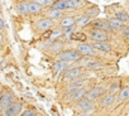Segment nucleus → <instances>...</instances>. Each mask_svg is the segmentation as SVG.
<instances>
[{
    "label": "nucleus",
    "instance_id": "obj_1",
    "mask_svg": "<svg viewBox=\"0 0 129 116\" xmlns=\"http://www.w3.org/2000/svg\"><path fill=\"white\" fill-rule=\"evenodd\" d=\"M81 53L79 50H72V49H69V50H63L58 54L59 60L61 61H66V62H75L77 60H80V55Z\"/></svg>",
    "mask_w": 129,
    "mask_h": 116
},
{
    "label": "nucleus",
    "instance_id": "obj_2",
    "mask_svg": "<svg viewBox=\"0 0 129 116\" xmlns=\"http://www.w3.org/2000/svg\"><path fill=\"white\" fill-rule=\"evenodd\" d=\"M23 105L20 102H13L4 110V116H18L22 112Z\"/></svg>",
    "mask_w": 129,
    "mask_h": 116
},
{
    "label": "nucleus",
    "instance_id": "obj_3",
    "mask_svg": "<svg viewBox=\"0 0 129 116\" xmlns=\"http://www.w3.org/2000/svg\"><path fill=\"white\" fill-rule=\"evenodd\" d=\"M90 37H91L95 42H105V40L108 39L106 32L100 30V29H92V30L90 32Z\"/></svg>",
    "mask_w": 129,
    "mask_h": 116
},
{
    "label": "nucleus",
    "instance_id": "obj_4",
    "mask_svg": "<svg viewBox=\"0 0 129 116\" xmlns=\"http://www.w3.org/2000/svg\"><path fill=\"white\" fill-rule=\"evenodd\" d=\"M52 25H53V19H49V18L41 19V20H38V22H37V24H36L37 29H38V30H41V32L49 29Z\"/></svg>",
    "mask_w": 129,
    "mask_h": 116
},
{
    "label": "nucleus",
    "instance_id": "obj_5",
    "mask_svg": "<svg viewBox=\"0 0 129 116\" xmlns=\"http://www.w3.org/2000/svg\"><path fill=\"white\" fill-rule=\"evenodd\" d=\"M13 102H14V95H13V92H7V93H4L2 97H0V105H2L4 108H7Z\"/></svg>",
    "mask_w": 129,
    "mask_h": 116
},
{
    "label": "nucleus",
    "instance_id": "obj_6",
    "mask_svg": "<svg viewBox=\"0 0 129 116\" xmlns=\"http://www.w3.org/2000/svg\"><path fill=\"white\" fill-rule=\"evenodd\" d=\"M80 76H81V68H72V70L66 72L64 78L69 81H74V80H77Z\"/></svg>",
    "mask_w": 129,
    "mask_h": 116
},
{
    "label": "nucleus",
    "instance_id": "obj_7",
    "mask_svg": "<svg viewBox=\"0 0 129 116\" xmlns=\"http://www.w3.org/2000/svg\"><path fill=\"white\" fill-rule=\"evenodd\" d=\"M52 9H58V10H64V9H69L70 4H69V0H56L53 2V4L51 5Z\"/></svg>",
    "mask_w": 129,
    "mask_h": 116
},
{
    "label": "nucleus",
    "instance_id": "obj_8",
    "mask_svg": "<svg viewBox=\"0 0 129 116\" xmlns=\"http://www.w3.org/2000/svg\"><path fill=\"white\" fill-rule=\"evenodd\" d=\"M92 27L95 29H100V30H104V32H109V30L113 29L109 25V23L108 22H104V20H96V22H94L92 23Z\"/></svg>",
    "mask_w": 129,
    "mask_h": 116
},
{
    "label": "nucleus",
    "instance_id": "obj_9",
    "mask_svg": "<svg viewBox=\"0 0 129 116\" xmlns=\"http://www.w3.org/2000/svg\"><path fill=\"white\" fill-rule=\"evenodd\" d=\"M77 50L81 54H94L95 53L92 44H80V45H77Z\"/></svg>",
    "mask_w": 129,
    "mask_h": 116
},
{
    "label": "nucleus",
    "instance_id": "obj_10",
    "mask_svg": "<svg viewBox=\"0 0 129 116\" xmlns=\"http://www.w3.org/2000/svg\"><path fill=\"white\" fill-rule=\"evenodd\" d=\"M92 107V100L90 98H81V101L77 105V108L80 111H87Z\"/></svg>",
    "mask_w": 129,
    "mask_h": 116
},
{
    "label": "nucleus",
    "instance_id": "obj_11",
    "mask_svg": "<svg viewBox=\"0 0 129 116\" xmlns=\"http://www.w3.org/2000/svg\"><path fill=\"white\" fill-rule=\"evenodd\" d=\"M105 90L101 87V86H95L90 92H89V96H87V98H90V100H95V98H98L99 96H101L103 95V92H104Z\"/></svg>",
    "mask_w": 129,
    "mask_h": 116
},
{
    "label": "nucleus",
    "instance_id": "obj_12",
    "mask_svg": "<svg viewBox=\"0 0 129 116\" xmlns=\"http://www.w3.org/2000/svg\"><path fill=\"white\" fill-rule=\"evenodd\" d=\"M86 92H87L86 88L81 87V88H79V90L71 92V93H72V95H71V100H72V101H79V100L84 98V96H86Z\"/></svg>",
    "mask_w": 129,
    "mask_h": 116
},
{
    "label": "nucleus",
    "instance_id": "obj_13",
    "mask_svg": "<svg viewBox=\"0 0 129 116\" xmlns=\"http://www.w3.org/2000/svg\"><path fill=\"white\" fill-rule=\"evenodd\" d=\"M92 45H94V48L103 50V52H110L111 50V45L109 43H105V42H95Z\"/></svg>",
    "mask_w": 129,
    "mask_h": 116
},
{
    "label": "nucleus",
    "instance_id": "obj_14",
    "mask_svg": "<svg viewBox=\"0 0 129 116\" xmlns=\"http://www.w3.org/2000/svg\"><path fill=\"white\" fill-rule=\"evenodd\" d=\"M67 65H69V62H66V61H57L56 63H54V66H53V70H54V72L56 73H61L63 70H66L67 68Z\"/></svg>",
    "mask_w": 129,
    "mask_h": 116
},
{
    "label": "nucleus",
    "instance_id": "obj_15",
    "mask_svg": "<svg viewBox=\"0 0 129 116\" xmlns=\"http://www.w3.org/2000/svg\"><path fill=\"white\" fill-rule=\"evenodd\" d=\"M108 23H109V25H110L113 29H115V30H120V29H123V28H124L123 22H121V20H119L118 18H116V19H109V20H108Z\"/></svg>",
    "mask_w": 129,
    "mask_h": 116
},
{
    "label": "nucleus",
    "instance_id": "obj_16",
    "mask_svg": "<svg viewBox=\"0 0 129 116\" xmlns=\"http://www.w3.org/2000/svg\"><path fill=\"white\" fill-rule=\"evenodd\" d=\"M75 22H76V19L74 17H64L59 22V25L62 28H66V27H70V25H75Z\"/></svg>",
    "mask_w": 129,
    "mask_h": 116
},
{
    "label": "nucleus",
    "instance_id": "obj_17",
    "mask_svg": "<svg viewBox=\"0 0 129 116\" xmlns=\"http://www.w3.org/2000/svg\"><path fill=\"white\" fill-rule=\"evenodd\" d=\"M28 10H29V13H32V14L39 13V12L42 10V5L37 4L36 2H29V3H28Z\"/></svg>",
    "mask_w": 129,
    "mask_h": 116
},
{
    "label": "nucleus",
    "instance_id": "obj_18",
    "mask_svg": "<svg viewBox=\"0 0 129 116\" xmlns=\"http://www.w3.org/2000/svg\"><path fill=\"white\" fill-rule=\"evenodd\" d=\"M63 14H62V10H58V9H52L47 13V18L49 19H58L61 18Z\"/></svg>",
    "mask_w": 129,
    "mask_h": 116
},
{
    "label": "nucleus",
    "instance_id": "obj_19",
    "mask_svg": "<svg viewBox=\"0 0 129 116\" xmlns=\"http://www.w3.org/2000/svg\"><path fill=\"white\" fill-rule=\"evenodd\" d=\"M17 10L20 13V14H28L29 10H28V3L27 2H22L17 5Z\"/></svg>",
    "mask_w": 129,
    "mask_h": 116
},
{
    "label": "nucleus",
    "instance_id": "obj_20",
    "mask_svg": "<svg viewBox=\"0 0 129 116\" xmlns=\"http://www.w3.org/2000/svg\"><path fill=\"white\" fill-rule=\"evenodd\" d=\"M90 22H91V18H90V17H87V15L80 17V18L77 19V24H79L80 27H85V25H87Z\"/></svg>",
    "mask_w": 129,
    "mask_h": 116
},
{
    "label": "nucleus",
    "instance_id": "obj_21",
    "mask_svg": "<svg viewBox=\"0 0 129 116\" xmlns=\"http://www.w3.org/2000/svg\"><path fill=\"white\" fill-rule=\"evenodd\" d=\"M114 101V96L113 95H109V96H105L103 100H101V106L106 107V106H110Z\"/></svg>",
    "mask_w": 129,
    "mask_h": 116
},
{
    "label": "nucleus",
    "instance_id": "obj_22",
    "mask_svg": "<svg viewBox=\"0 0 129 116\" xmlns=\"http://www.w3.org/2000/svg\"><path fill=\"white\" fill-rule=\"evenodd\" d=\"M85 66H86V68H89V70H95V68H100V67L103 66V63L96 62V61H90V62H87Z\"/></svg>",
    "mask_w": 129,
    "mask_h": 116
},
{
    "label": "nucleus",
    "instance_id": "obj_23",
    "mask_svg": "<svg viewBox=\"0 0 129 116\" xmlns=\"http://www.w3.org/2000/svg\"><path fill=\"white\" fill-rule=\"evenodd\" d=\"M116 18L124 23V22H128L129 20V14L125 13V12H118L116 13Z\"/></svg>",
    "mask_w": 129,
    "mask_h": 116
},
{
    "label": "nucleus",
    "instance_id": "obj_24",
    "mask_svg": "<svg viewBox=\"0 0 129 116\" xmlns=\"http://www.w3.org/2000/svg\"><path fill=\"white\" fill-rule=\"evenodd\" d=\"M69 4H70L71 9H79L80 7H82L81 0H69Z\"/></svg>",
    "mask_w": 129,
    "mask_h": 116
},
{
    "label": "nucleus",
    "instance_id": "obj_25",
    "mask_svg": "<svg viewBox=\"0 0 129 116\" xmlns=\"http://www.w3.org/2000/svg\"><path fill=\"white\" fill-rule=\"evenodd\" d=\"M128 97H129V87L126 86V87H124V88L121 90V92H120V95H119V100L124 101V100H126Z\"/></svg>",
    "mask_w": 129,
    "mask_h": 116
},
{
    "label": "nucleus",
    "instance_id": "obj_26",
    "mask_svg": "<svg viewBox=\"0 0 129 116\" xmlns=\"http://www.w3.org/2000/svg\"><path fill=\"white\" fill-rule=\"evenodd\" d=\"M81 86H82V82H81V81H80V82H75V83H71V85H69L67 90H69L70 92H74V91H76V90L81 88Z\"/></svg>",
    "mask_w": 129,
    "mask_h": 116
},
{
    "label": "nucleus",
    "instance_id": "obj_27",
    "mask_svg": "<svg viewBox=\"0 0 129 116\" xmlns=\"http://www.w3.org/2000/svg\"><path fill=\"white\" fill-rule=\"evenodd\" d=\"M75 29V25H70V27H66V28H63V34L66 35V37H70L72 35V32Z\"/></svg>",
    "mask_w": 129,
    "mask_h": 116
},
{
    "label": "nucleus",
    "instance_id": "obj_28",
    "mask_svg": "<svg viewBox=\"0 0 129 116\" xmlns=\"http://www.w3.org/2000/svg\"><path fill=\"white\" fill-rule=\"evenodd\" d=\"M62 30H59V29H56V30H53L52 32V34H51V40H54V39H57V38H59L61 35H62Z\"/></svg>",
    "mask_w": 129,
    "mask_h": 116
},
{
    "label": "nucleus",
    "instance_id": "obj_29",
    "mask_svg": "<svg viewBox=\"0 0 129 116\" xmlns=\"http://www.w3.org/2000/svg\"><path fill=\"white\" fill-rule=\"evenodd\" d=\"M33 2H36L39 5H52L53 4V0H33Z\"/></svg>",
    "mask_w": 129,
    "mask_h": 116
},
{
    "label": "nucleus",
    "instance_id": "obj_30",
    "mask_svg": "<svg viewBox=\"0 0 129 116\" xmlns=\"http://www.w3.org/2000/svg\"><path fill=\"white\" fill-rule=\"evenodd\" d=\"M86 15H87V17H90V18H92V17H98V15H99V10H98L96 8L90 9V10H87Z\"/></svg>",
    "mask_w": 129,
    "mask_h": 116
},
{
    "label": "nucleus",
    "instance_id": "obj_31",
    "mask_svg": "<svg viewBox=\"0 0 129 116\" xmlns=\"http://www.w3.org/2000/svg\"><path fill=\"white\" fill-rule=\"evenodd\" d=\"M20 116H36V110L30 108V110H25Z\"/></svg>",
    "mask_w": 129,
    "mask_h": 116
},
{
    "label": "nucleus",
    "instance_id": "obj_32",
    "mask_svg": "<svg viewBox=\"0 0 129 116\" xmlns=\"http://www.w3.org/2000/svg\"><path fill=\"white\" fill-rule=\"evenodd\" d=\"M123 35H124L125 38H129V29H128L126 27H125L124 30H123Z\"/></svg>",
    "mask_w": 129,
    "mask_h": 116
},
{
    "label": "nucleus",
    "instance_id": "obj_33",
    "mask_svg": "<svg viewBox=\"0 0 129 116\" xmlns=\"http://www.w3.org/2000/svg\"><path fill=\"white\" fill-rule=\"evenodd\" d=\"M79 37H75V39H81V40H85L86 39V37H85V34H77Z\"/></svg>",
    "mask_w": 129,
    "mask_h": 116
},
{
    "label": "nucleus",
    "instance_id": "obj_34",
    "mask_svg": "<svg viewBox=\"0 0 129 116\" xmlns=\"http://www.w3.org/2000/svg\"><path fill=\"white\" fill-rule=\"evenodd\" d=\"M4 25H5V24H4V20H3L2 18H0V29H3V28H4Z\"/></svg>",
    "mask_w": 129,
    "mask_h": 116
},
{
    "label": "nucleus",
    "instance_id": "obj_35",
    "mask_svg": "<svg viewBox=\"0 0 129 116\" xmlns=\"http://www.w3.org/2000/svg\"><path fill=\"white\" fill-rule=\"evenodd\" d=\"M3 110H4V107H3L2 105H0V115H2V112H3Z\"/></svg>",
    "mask_w": 129,
    "mask_h": 116
},
{
    "label": "nucleus",
    "instance_id": "obj_36",
    "mask_svg": "<svg viewBox=\"0 0 129 116\" xmlns=\"http://www.w3.org/2000/svg\"><path fill=\"white\" fill-rule=\"evenodd\" d=\"M126 28H128V29H129V23H128V25H126Z\"/></svg>",
    "mask_w": 129,
    "mask_h": 116
},
{
    "label": "nucleus",
    "instance_id": "obj_37",
    "mask_svg": "<svg viewBox=\"0 0 129 116\" xmlns=\"http://www.w3.org/2000/svg\"><path fill=\"white\" fill-rule=\"evenodd\" d=\"M128 14H129V5H128Z\"/></svg>",
    "mask_w": 129,
    "mask_h": 116
},
{
    "label": "nucleus",
    "instance_id": "obj_38",
    "mask_svg": "<svg viewBox=\"0 0 129 116\" xmlns=\"http://www.w3.org/2000/svg\"><path fill=\"white\" fill-rule=\"evenodd\" d=\"M0 12H2V8H0Z\"/></svg>",
    "mask_w": 129,
    "mask_h": 116
}]
</instances>
